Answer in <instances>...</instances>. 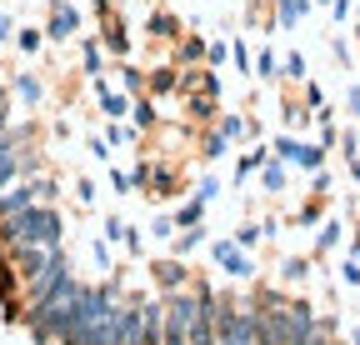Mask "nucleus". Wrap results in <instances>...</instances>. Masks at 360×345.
I'll return each instance as SVG.
<instances>
[{
	"instance_id": "393cba45",
	"label": "nucleus",
	"mask_w": 360,
	"mask_h": 345,
	"mask_svg": "<svg viewBox=\"0 0 360 345\" xmlns=\"http://www.w3.org/2000/svg\"><path fill=\"white\" fill-rule=\"evenodd\" d=\"M355 250H360V240H355Z\"/></svg>"
},
{
	"instance_id": "9b49d317",
	"label": "nucleus",
	"mask_w": 360,
	"mask_h": 345,
	"mask_svg": "<svg viewBox=\"0 0 360 345\" xmlns=\"http://www.w3.org/2000/svg\"><path fill=\"white\" fill-rule=\"evenodd\" d=\"M70 30H75V11H65V6H60V11H56V20H51V35H70Z\"/></svg>"
},
{
	"instance_id": "39448f33",
	"label": "nucleus",
	"mask_w": 360,
	"mask_h": 345,
	"mask_svg": "<svg viewBox=\"0 0 360 345\" xmlns=\"http://www.w3.org/2000/svg\"><path fill=\"white\" fill-rule=\"evenodd\" d=\"M110 345H146V306L115 311V335H110Z\"/></svg>"
},
{
	"instance_id": "f257e3e1",
	"label": "nucleus",
	"mask_w": 360,
	"mask_h": 345,
	"mask_svg": "<svg viewBox=\"0 0 360 345\" xmlns=\"http://www.w3.org/2000/svg\"><path fill=\"white\" fill-rule=\"evenodd\" d=\"M0 230H6L0 240H6L11 250H15V245H56V240H60V215L45 210V205H30V210H20V215H11Z\"/></svg>"
},
{
	"instance_id": "aec40b11",
	"label": "nucleus",
	"mask_w": 360,
	"mask_h": 345,
	"mask_svg": "<svg viewBox=\"0 0 360 345\" xmlns=\"http://www.w3.org/2000/svg\"><path fill=\"white\" fill-rule=\"evenodd\" d=\"M345 105H350V115H360V85H350V96H345Z\"/></svg>"
},
{
	"instance_id": "f03ea898",
	"label": "nucleus",
	"mask_w": 360,
	"mask_h": 345,
	"mask_svg": "<svg viewBox=\"0 0 360 345\" xmlns=\"http://www.w3.org/2000/svg\"><path fill=\"white\" fill-rule=\"evenodd\" d=\"M191 320H195V300L191 295H170V306H165V345H186Z\"/></svg>"
},
{
	"instance_id": "9d476101",
	"label": "nucleus",
	"mask_w": 360,
	"mask_h": 345,
	"mask_svg": "<svg viewBox=\"0 0 360 345\" xmlns=\"http://www.w3.org/2000/svg\"><path fill=\"white\" fill-rule=\"evenodd\" d=\"M200 215H205V200L195 195V200H191L186 210H180V226H186V230H191V226H200Z\"/></svg>"
},
{
	"instance_id": "f3484780",
	"label": "nucleus",
	"mask_w": 360,
	"mask_h": 345,
	"mask_svg": "<svg viewBox=\"0 0 360 345\" xmlns=\"http://www.w3.org/2000/svg\"><path fill=\"white\" fill-rule=\"evenodd\" d=\"M285 75H290V80H305V60L290 56V60H285Z\"/></svg>"
},
{
	"instance_id": "4be33fe9",
	"label": "nucleus",
	"mask_w": 360,
	"mask_h": 345,
	"mask_svg": "<svg viewBox=\"0 0 360 345\" xmlns=\"http://www.w3.org/2000/svg\"><path fill=\"white\" fill-rule=\"evenodd\" d=\"M11 35V15H0V40H6Z\"/></svg>"
},
{
	"instance_id": "423d86ee",
	"label": "nucleus",
	"mask_w": 360,
	"mask_h": 345,
	"mask_svg": "<svg viewBox=\"0 0 360 345\" xmlns=\"http://www.w3.org/2000/svg\"><path fill=\"white\" fill-rule=\"evenodd\" d=\"M310 335H315L310 311H305V306H290V311H285V345H305Z\"/></svg>"
},
{
	"instance_id": "b1692460",
	"label": "nucleus",
	"mask_w": 360,
	"mask_h": 345,
	"mask_svg": "<svg viewBox=\"0 0 360 345\" xmlns=\"http://www.w3.org/2000/svg\"><path fill=\"white\" fill-rule=\"evenodd\" d=\"M0 131H6V110H0Z\"/></svg>"
},
{
	"instance_id": "ddd939ff",
	"label": "nucleus",
	"mask_w": 360,
	"mask_h": 345,
	"mask_svg": "<svg viewBox=\"0 0 360 345\" xmlns=\"http://www.w3.org/2000/svg\"><path fill=\"white\" fill-rule=\"evenodd\" d=\"M101 105H105V115H125V110H130L125 96H115V91H101Z\"/></svg>"
},
{
	"instance_id": "1a4fd4ad",
	"label": "nucleus",
	"mask_w": 360,
	"mask_h": 345,
	"mask_svg": "<svg viewBox=\"0 0 360 345\" xmlns=\"http://www.w3.org/2000/svg\"><path fill=\"white\" fill-rule=\"evenodd\" d=\"M215 261H220L225 271H231V275H250V261H245V250H236L231 240H220V245H215Z\"/></svg>"
},
{
	"instance_id": "7ed1b4c3",
	"label": "nucleus",
	"mask_w": 360,
	"mask_h": 345,
	"mask_svg": "<svg viewBox=\"0 0 360 345\" xmlns=\"http://www.w3.org/2000/svg\"><path fill=\"white\" fill-rule=\"evenodd\" d=\"M56 261H60V250H56V245H15V266H20V275H25L30 285H35L45 271H51Z\"/></svg>"
},
{
	"instance_id": "f8f14e48",
	"label": "nucleus",
	"mask_w": 360,
	"mask_h": 345,
	"mask_svg": "<svg viewBox=\"0 0 360 345\" xmlns=\"http://www.w3.org/2000/svg\"><path fill=\"white\" fill-rule=\"evenodd\" d=\"M255 70H260L265 80H276V75H281V60L270 56V51H260V56H255Z\"/></svg>"
},
{
	"instance_id": "2eb2a0df",
	"label": "nucleus",
	"mask_w": 360,
	"mask_h": 345,
	"mask_svg": "<svg viewBox=\"0 0 360 345\" xmlns=\"http://www.w3.org/2000/svg\"><path fill=\"white\" fill-rule=\"evenodd\" d=\"M220 136H225V141H236V136H245V120H236V115H225V120H220Z\"/></svg>"
},
{
	"instance_id": "0eeeda50",
	"label": "nucleus",
	"mask_w": 360,
	"mask_h": 345,
	"mask_svg": "<svg viewBox=\"0 0 360 345\" xmlns=\"http://www.w3.org/2000/svg\"><path fill=\"white\" fill-rule=\"evenodd\" d=\"M276 150L281 155H290L295 165H305V170H321L326 165V150L321 145H300V141H276Z\"/></svg>"
},
{
	"instance_id": "6e6552de",
	"label": "nucleus",
	"mask_w": 360,
	"mask_h": 345,
	"mask_svg": "<svg viewBox=\"0 0 360 345\" xmlns=\"http://www.w3.org/2000/svg\"><path fill=\"white\" fill-rule=\"evenodd\" d=\"M35 195H40V185H20V190H6V195H0V221H11V215L30 210V205H35Z\"/></svg>"
},
{
	"instance_id": "a211bd4d",
	"label": "nucleus",
	"mask_w": 360,
	"mask_h": 345,
	"mask_svg": "<svg viewBox=\"0 0 360 345\" xmlns=\"http://www.w3.org/2000/svg\"><path fill=\"white\" fill-rule=\"evenodd\" d=\"M11 176H15V155H11V160H0V190L11 185Z\"/></svg>"
},
{
	"instance_id": "6ab92c4d",
	"label": "nucleus",
	"mask_w": 360,
	"mask_h": 345,
	"mask_svg": "<svg viewBox=\"0 0 360 345\" xmlns=\"http://www.w3.org/2000/svg\"><path fill=\"white\" fill-rule=\"evenodd\" d=\"M335 240H340V226H326V230H321V250H330Z\"/></svg>"
},
{
	"instance_id": "dca6fc26",
	"label": "nucleus",
	"mask_w": 360,
	"mask_h": 345,
	"mask_svg": "<svg viewBox=\"0 0 360 345\" xmlns=\"http://www.w3.org/2000/svg\"><path fill=\"white\" fill-rule=\"evenodd\" d=\"M265 185L281 190V185H285V170H281V165H265Z\"/></svg>"
},
{
	"instance_id": "4468645a",
	"label": "nucleus",
	"mask_w": 360,
	"mask_h": 345,
	"mask_svg": "<svg viewBox=\"0 0 360 345\" xmlns=\"http://www.w3.org/2000/svg\"><path fill=\"white\" fill-rule=\"evenodd\" d=\"M300 15H305V0H281V20L285 25H295Z\"/></svg>"
},
{
	"instance_id": "5701e85b",
	"label": "nucleus",
	"mask_w": 360,
	"mask_h": 345,
	"mask_svg": "<svg viewBox=\"0 0 360 345\" xmlns=\"http://www.w3.org/2000/svg\"><path fill=\"white\" fill-rule=\"evenodd\" d=\"M305 345H326V335H310V340H305Z\"/></svg>"
},
{
	"instance_id": "412c9836",
	"label": "nucleus",
	"mask_w": 360,
	"mask_h": 345,
	"mask_svg": "<svg viewBox=\"0 0 360 345\" xmlns=\"http://www.w3.org/2000/svg\"><path fill=\"white\" fill-rule=\"evenodd\" d=\"M0 160H11V136L0 131Z\"/></svg>"
},
{
	"instance_id": "20e7f679",
	"label": "nucleus",
	"mask_w": 360,
	"mask_h": 345,
	"mask_svg": "<svg viewBox=\"0 0 360 345\" xmlns=\"http://www.w3.org/2000/svg\"><path fill=\"white\" fill-rule=\"evenodd\" d=\"M191 340H195V345H220V340H215V295H210V290H200V295H195Z\"/></svg>"
}]
</instances>
